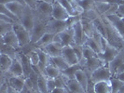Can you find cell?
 I'll return each instance as SVG.
<instances>
[{"label": "cell", "instance_id": "6", "mask_svg": "<svg viewBox=\"0 0 124 93\" xmlns=\"http://www.w3.org/2000/svg\"><path fill=\"white\" fill-rule=\"evenodd\" d=\"M46 25L47 21L36 18L35 25L31 33V44H35L37 42L46 34Z\"/></svg>", "mask_w": 124, "mask_h": 93}, {"label": "cell", "instance_id": "41", "mask_svg": "<svg viewBox=\"0 0 124 93\" xmlns=\"http://www.w3.org/2000/svg\"><path fill=\"white\" fill-rule=\"evenodd\" d=\"M54 80H55L56 87H59V88H67L66 83H65V81L63 80V78H62V76L61 74L58 77H56Z\"/></svg>", "mask_w": 124, "mask_h": 93}, {"label": "cell", "instance_id": "18", "mask_svg": "<svg viewBox=\"0 0 124 93\" xmlns=\"http://www.w3.org/2000/svg\"><path fill=\"white\" fill-rule=\"evenodd\" d=\"M62 56L64 58V60H65L66 62L69 64V66L75 65V64H78V57L76 55L73 48L70 47V46L63 47Z\"/></svg>", "mask_w": 124, "mask_h": 93}, {"label": "cell", "instance_id": "54", "mask_svg": "<svg viewBox=\"0 0 124 93\" xmlns=\"http://www.w3.org/2000/svg\"><path fill=\"white\" fill-rule=\"evenodd\" d=\"M118 93H124V84L121 86V87L119 88V90L118 91Z\"/></svg>", "mask_w": 124, "mask_h": 93}, {"label": "cell", "instance_id": "5", "mask_svg": "<svg viewBox=\"0 0 124 93\" xmlns=\"http://www.w3.org/2000/svg\"><path fill=\"white\" fill-rule=\"evenodd\" d=\"M67 28L68 27H67L66 21H59L55 19H51L47 22L46 33L52 34V35H59L60 33L66 30Z\"/></svg>", "mask_w": 124, "mask_h": 93}, {"label": "cell", "instance_id": "46", "mask_svg": "<svg viewBox=\"0 0 124 93\" xmlns=\"http://www.w3.org/2000/svg\"><path fill=\"white\" fill-rule=\"evenodd\" d=\"M15 2H18V3H22V4H24V1L23 0H0V4H8V3H15Z\"/></svg>", "mask_w": 124, "mask_h": 93}, {"label": "cell", "instance_id": "15", "mask_svg": "<svg viewBox=\"0 0 124 93\" xmlns=\"http://www.w3.org/2000/svg\"><path fill=\"white\" fill-rule=\"evenodd\" d=\"M106 18L114 26V28L118 32V34L123 37L124 36V18L119 17L117 14L110 15V16H106Z\"/></svg>", "mask_w": 124, "mask_h": 93}, {"label": "cell", "instance_id": "12", "mask_svg": "<svg viewBox=\"0 0 124 93\" xmlns=\"http://www.w3.org/2000/svg\"><path fill=\"white\" fill-rule=\"evenodd\" d=\"M74 29V36H75V43L76 45H80L83 46L84 44L86 43L88 39V36H86V34L83 31L82 25H81L80 21H78L76 24L73 26Z\"/></svg>", "mask_w": 124, "mask_h": 93}, {"label": "cell", "instance_id": "52", "mask_svg": "<svg viewBox=\"0 0 124 93\" xmlns=\"http://www.w3.org/2000/svg\"><path fill=\"white\" fill-rule=\"evenodd\" d=\"M38 1H40V2H45V3H48V4H53L54 2H55V0H38Z\"/></svg>", "mask_w": 124, "mask_h": 93}, {"label": "cell", "instance_id": "9", "mask_svg": "<svg viewBox=\"0 0 124 93\" xmlns=\"http://www.w3.org/2000/svg\"><path fill=\"white\" fill-rule=\"evenodd\" d=\"M63 47H64V46L62 45V42L54 40L53 42H51V43L49 44V45L45 46L41 50H43L44 51H45L48 55H50L51 58H55V57H58V56H62Z\"/></svg>", "mask_w": 124, "mask_h": 93}, {"label": "cell", "instance_id": "59", "mask_svg": "<svg viewBox=\"0 0 124 93\" xmlns=\"http://www.w3.org/2000/svg\"><path fill=\"white\" fill-rule=\"evenodd\" d=\"M55 1H58V0H55Z\"/></svg>", "mask_w": 124, "mask_h": 93}, {"label": "cell", "instance_id": "57", "mask_svg": "<svg viewBox=\"0 0 124 93\" xmlns=\"http://www.w3.org/2000/svg\"><path fill=\"white\" fill-rule=\"evenodd\" d=\"M119 1H120L121 3H123V2H124V0H119Z\"/></svg>", "mask_w": 124, "mask_h": 93}, {"label": "cell", "instance_id": "2", "mask_svg": "<svg viewBox=\"0 0 124 93\" xmlns=\"http://www.w3.org/2000/svg\"><path fill=\"white\" fill-rule=\"evenodd\" d=\"M34 12L36 18L48 22L50 20L52 19V5L39 1V4L34 10Z\"/></svg>", "mask_w": 124, "mask_h": 93}, {"label": "cell", "instance_id": "33", "mask_svg": "<svg viewBox=\"0 0 124 93\" xmlns=\"http://www.w3.org/2000/svg\"><path fill=\"white\" fill-rule=\"evenodd\" d=\"M0 14H4V15H6L8 17H9L10 19H12L16 23H21L20 19H19L14 13L11 12V11L6 7V5H4V4H0Z\"/></svg>", "mask_w": 124, "mask_h": 93}, {"label": "cell", "instance_id": "55", "mask_svg": "<svg viewBox=\"0 0 124 93\" xmlns=\"http://www.w3.org/2000/svg\"><path fill=\"white\" fill-rule=\"evenodd\" d=\"M31 93H40L39 91H37V90H36V89H33V91H32Z\"/></svg>", "mask_w": 124, "mask_h": 93}, {"label": "cell", "instance_id": "22", "mask_svg": "<svg viewBox=\"0 0 124 93\" xmlns=\"http://www.w3.org/2000/svg\"><path fill=\"white\" fill-rule=\"evenodd\" d=\"M75 78L79 82V84L83 87V88L87 91L89 83H90V77L87 74V73L83 69H79V70L77 71V73L75 74Z\"/></svg>", "mask_w": 124, "mask_h": 93}, {"label": "cell", "instance_id": "10", "mask_svg": "<svg viewBox=\"0 0 124 93\" xmlns=\"http://www.w3.org/2000/svg\"><path fill=\"white\" fill-rule=\"evenodd\" d=\"M119 51L120 50H118L117 48H115L114 46H112L111 44H109L106 41V48H105L104 52L101 53V54H98V57L100 59H102L103 61H105L108 64L111 61H113L116 58V56L119 53Z\"/></svg>", "mask_w": 124, "mask_h": 93}, {"label": "cell", "instance_id": "53", "mask_svg": "<svg viewBox=\"0 0 124 93\" xmlns=\"http://www.w3.org/2000/svg\"><path fill=\"white\" fill-rule=\"evenodd\" d=\"M67 1H68L69 3H70V4H71V5H72L73 7H75L76 5H77V4H78V3L77 2V0H67Z\"/></svg>", "mask_w": 124, "mask_h": 93}, {"label": "cell", "instance_id": "29", "mask_svg": "<svg viewBox=\"0 0 124 93\" xmlns=\"http://www.w3.org/2000/svg\"><path fill=\"white\" fill-rule=\"evenodd\" d=\"M72 48H73L75 53H76V55H77L78 59V64H79L81 67H82V69H83L85 63L87 62V59L84 57V54H83V46L76 45V44H75Z\"/></svg>", "mask_w": 124, "mask_h": 93}, {"label": "cell", "instance_id": "38", "mask_svg": "<svg viewBox=\"0 0 124 93\" xmlns=\"http://www.w3.org/2000/svg\"><path fill=\"white\" fill-rule=\"evenodd\" d=\"M83 54L84 57L86 59H91V58H94V57H97L98 54L94 51L93 50H92L90 47H88L86 45H83Z\"/></svg>", "mask_w": 124, "mask_h": 93}, {"label": "cell", "instance_id": "56", "mask_svg": "<svg viewBox=\"0 0 124 93\" xmlns=\"http://www.w3.org/2000/svg\"><path fill=\"white\" fill-rule=\"evenodd\" d=\"M83 1H84V0H77L78 3H81V2H83Z\"/></svg>", "mask_w": 124, "mask_h": 93}, {"label": "cell", "instance_id": "39", "mask_svg": "<svg viewBox=\"0 0 124 93\" xmlns=\"http://www.w3.org/2000/svg\"><path fill=\"white\" fill-rule=\"evenodd\" d=\"M58 2H59V3L65 8V9H66V11L69 13L70 16H75L74 7L72 6L67 0H58Z\"/></svg>", "mask_w": 124, "mask_h": 93}, {"label": "cell", "instance_id": "49", "mask_svg": "<svg viewBox=\"0 0 124 93\" xmlns=\"http://www.w3.org/2000/svg\"><path fill=\"white\" fill-rule=\"evenodd\" d=\"M51 93H69V90L67 88H59V87H56Z\"/></svg>", "mask_w": 124, "mask_h": 93}, {"label": "cell", "instance_id": "25", "mask_svg": "<svg viewBox=\"0 0 124 93\" xmlns=\"http://www.w3.org/2000/svg\"><path fill=\"white\" fill-rule=\"evenodd\" d=\"M56 35H52V34H49V33H46L43 36L41 37L37 42H36L35 44H31L34 48H38V49H42L45 46L49 45L51 42L54 41V38H55Z\"/></svg>", "mask_w": 124, "mask_h": 93}, {"label": "cell", "instance_id": "42", "mask_svg": "<svg viewBox=\"0 0 124 93\" xmlns=\"http://www.w3.org/2000/svg\"><path fill=\"white\" fill-rule=\"evenodd\" d=\"M47 88H48V92L51 93L56 88L55 80L52 78H47Z\"/></svg>", "mask_w": 124, "mask_h": 93}, {"label": "cell", "instance_id": "37", "mask_svg": "<svg viewBox=\"0 0 124 93\" xmlns=\"http://www.w3.org/2000/svg\"><path fill=\"white\" fill-rule=\"evenodd\" d=\"M111 84H112V89H113V93H118L119 90V88L121 87V86L124 84V82L121 80H119L117 77H111Z\"/></svg>", "mask_w": 124, "mask_h": 93}, {"label": "cell", "instance_id": "8", "mask_svg": "<svg viewBox=\"0 0 124 93\" xmlns=\"http://www.w3.org/2000/svg\"><path fill=\"white\" fill-rule=\"evenodd\" d=\"M104 65H108V64L97 56V57H94V58L88 59L85 65H84V67H83V70L87 73V74L90 77L94 71H96L99 67L104 66Z\"/></svg>", "mask_w": 124, "mask_h": 93}, {"label": "cell", "instance_id": "4", "mask_svg": "<svg viewBox=\"0 0 124 93\" xmlns=\"http://www.w3.org/2000/svg\"><path fill=\"white\" fill-rule=\"evenodd\" d=\"M13 31L15 32L18 37L21 47H25L31 43V34L24 28L22 23H15L13 24Z\"/></svg>", "mask_w": 124, "mask_h": 93}, {"label": "cell", "instance_id": "11", "mask_svg": "<svg viewBox=\"0 0 124 93\" xmlns=\"http://www.w3.org/2000/svg\"><path fill=\"white\" fill-rule=\"evenodd\" d=\"M69 17V13L58 1H55L52 4V19L59 21H67Z\"/></svg>", "mask_w": 124, "mask_h": 93}, {"label": "cell", "instance_id": "1", "mask_svg": "<svg viewBox=\"0 0 124 93\" xmlns=\"http://www.w3.org/2000/svg\"><path fill=\"white\" fill-rule=\"evenodd\" d=\"M105 19L106 23V40L109 44L117 48L118 50H123L124 49V40L122 36L118 34V32L114 28V26L108 21L106 16L102 15Z\"/></svg>", "mask_w": 124, "mask_h": 93}, {"label": "cell", "instance_id": "44", "mask_svg": "<svg viewBox=\"0 0 124 93\" xmlns=\"http://www.w3.org/2000/svg\"><path fill=\"white\" fill-rule=\"evenodd\" d=\"M0 21H5V22L11 23V24H15L16 23L12 19H10L9 17H8V16L4 15V14H0Z\"/></svg>", "mask_w": 124, "mask_h": 93}, {"label": "cell", "instance_id": "32", "mask_svg": "<svg viewBox=\"0 0 124 93\" xmlns=\"http://www.w3.org/2000/svg\"><path fill=\"white\" fill-rule=\"evenodd\" d=\"M25 55L27 56V58L29 59L32 66H34V67H37V66H38V64H39V62H40V59H39L38 53H37L34 49L32 50H30L29 52H27Z\"/></svg>", "mask_w": 124, "mask_h": 93}, {"label": "cell", "instance_id": "7", "mask_svg": "<svg viewBox=\"0 0 124 93\" xmlns=\"http://www.w3.org/2000/svg\"><path fill=\"white\" fill-rule=\"evenodd\" d=\"M36 21V16L34 10L30 8L28 6L25 7V9L23 11V14L21 18V23L24 26V28L29 32L30 34L32 33V30L34 28Z\"/></svg>", "mask_w": 124, "mask_h": 93}, {"label": "cell", "instance_id": "16", "mask_svg": "<svg viewBox=\"0 0 124 93\" xmlns=\"http://www.w3.org/2000/svg\"><path fill=\"white\" fill-rule=\"evenodd\" d=\"M8 74L13 75V76H21V77H24V71H23V67L22 64V61L20 58V54H19L18 50V57L13 60L12 65L10 66V68L8 70Z\"/></svg>", "mask_w": 124, "mask_h": 93}, {"label": "cell", "instance_id": "26", "mask_svg": "<svg viewBox=\"0 0 124 93\" xmlns=\"http://www.w3.org/2000/svg\"><path fill=\"white\" fill-rule=\"evenodd\" d=\"M66 87L69 91H72L75 93H87V91L83 88V87L79 84V82L77 80L76 78L73 79H69Z\"/></svg>", "mask_w": 124, "mask_h": 93}, {"label": "cell", "instance_id": "27", "mask_svg": "<svg viewBox=\"0 0 124 93\" xmlns=\"http://www.w3.org/2000/svg\"><path fill=\"white\" fill-rule=\"evenodd\" d=\"M0 52L1 54H4L8 57H10L11 59L15 60L18 57V50L14 49L11 46H8L6 44L1 43V48H0Z\"/></svg>", "mask_w": 124, "mask_h": 93}, {"label": "cell", "instance_id": "43", "mask_svg": "<svg viewBox=\"0 0 124 93\" xmlns=\"http://www.w3.org/2000/svg\"><path fill=\"white\" fill-rule=\"evenodd\" d=\"M26 6H28L30 8H32L33 10H35L37 7L38 4H39V1L38 0H23Z\"/></svg>", "mask_w": 124, "mask_h": 93}, {"label": "cell", "instance_id": "40", "mask_svg": "<svg viewBox=\"0 0 124 93\" xmlns=\"http://www.w3.org/2000/svg\"><path fill=\"white\" fill-rule=\"evenodd\" d=\"M84 45H86L88 47H90L92 50H93L97 54H100L101 53V51H100L99 48H98V46H97V44L94 42V40H93L92 37H88L87 41H86V43L84 44Z\"/></svg>", "mask_w": 124, "mask_h": 93}, {"label": "cell", "instance_id": "13", "mask_svg": "<svg viewBox=\"0 0 124 93\" xmlns=\"http://www.w3.org/2000/svg\"><path fill=\"white\" fill-rule=\"evenodd\" d=\"M7 82L11 87H13L19 92H21L24 87L25 78L21 77V76H13L8 74V72H7Z\"/></svg>", "mask_w": 124, "mask_h": 93}, {"label": "cell", "instance_id": "30", "mask_svg": "<svg viewBox=\"0 0 124 93\" xmlns=\"http://www.w3.org/2000/svg\"><path fill=\"white\" fill-rule=\"evenodd\" d=\"M61 71L60 69H58L55 65L52 63V62H50V63L46 67V76L48 78H52L55 79L56 77H58L61 74Z\"/></svg>", "mask_w": 124, "mask_h": 93}, {"label": "cell", "instance_id": "45", "mask_svg": "<svg viewBox=\"0 0 124 93\" xmlns=\"http://www.w3.org/2000/svg\"><path fill=\"white\" fill-rule=\"evenodd\" d=\"M117 15H118V16L121 17V18H124V2L118 5Z\"/></svg>", "mask_w": 124, "mask_h": 93}, {"label": "cell", "instance_id": "24", "mask_svg": "<svg viewBox=\"0 0 124 93\" xmlns=\"http://www.w3.org/2000/svg\"><path fill=\"white\" fill-rule=\"evenodd\" d=\"M113 3H109L106 0H94V7L95 10L100 15H106V13L109 10Z\"/></svg>", "mask_w": 124, "mask_h": 93}, {"label": "cell", "instance_id": "48", "mask_svg": "<svg viewBox=\"0 0 124 93\" xmlns=\"http://www.w3.org/2000/svg\"><path fill=\"white\" fill-rule=\"evenodd\" d=\"M0 93H8V82L0 87Z\"/></svg>", "mask_w": 124, "mask_h": 93}, {"label": "cell", "instance_id": "21", "mask_svg": "<svg viewBox=\"0 0 124 93\" xmlns=\"http://www.w3.org/2000/svg\"><path fill=\"white\" fill-rule=\"evenodd\" d=\"M122 63H124V49L123 50H120L119 53L116 56V58L108 63V68H109L110 72H111L112 77H113V75L115 74L117 68L119 65H121Z\"/></svg>", "mask_w": 124, "mask_h": 93}, {"label": "cell", "instance_id": "50", "mask_svg": "<svg viewBox=\"0 0 124 93\" xmlns=\"http://www.w3.org/2000/svg\"><path fill=\"white\" fill-rule=\"evenodd\" d=\"M87 93H94V90H93V83H92L91 81H90V83H89Z\"/></svg>", "mask_w": 124, "mask_h": 93}, {"label": "cell", "instance_id": "19", "mask_svg": "<svg viewBox=\"0 0 124 93\" xmlns=\"http://www.w3.org/2000/svg\"><path fill=\"white\" fill-rule=\"evenodd\" d=\"M80 22L82 28H83V31L86 34V36L88 37H93L94 33L96 32V27H95L94 22L90 19L82 18V17L80 19Z\"/></svg>", "mask_w": 124, "mask_h": 93}, {"label": "cell", "instance_id": "31", "mask_svg": "<svg viewBox=\"0 0 124 93\" xmlns=\"http://www.w3.org/2000/svg\"><path fill=\"white\" fill-rule=\"evenodd\" d=\"M51 62L57 68L60 69L61 72L64 71L65 69H67L69 67V64L66 62V61L64 60V58L62 56H58L55 58H51Z\"/></svg>", "mask_w": 124, "mask_h": 93}, {"label": "cell", "instance_id": "23", "mask_svg": "<svg viewBox=\"0 0 124 93\" xmlns=\"http://www.w3.org/2000/svg\"><path fill=\"white\" fill-rule=\"evenodd\" d=\"M6 7L11 11L12 13H14L21 21V18L23 14V11L25 9V7L26 5L24 4H22V3H18V2H15V3H8L6 4Z\"/></svg>", "mask_w": 124, "mask_h": 93}, {"label": "cell", "instance_id": "14", "mask_svg": "<svg viewBox=\"0 0 124 93\" xmlns=\"http://www.w3.org/2000/svg\"><path fill=\"white\" fill-rule=\"evenodd\" d=\"M58 36H59L62 45L64 47H67V46L73 47L75 44H76L75 43V36H74V29H73V27L67 28L66 30H64L63 32L60 33Z\"/></svg>", "mask_w": 124, "mask_h": 93}, {"label": "cell", "instance_id": "35", "mask_svg": "<svg viewBox=\"0 0 124 93\" xmlns=\"http://www.w3.org/2000/svg\"><path fill=\"white\" fill-rule=\"evenodd\" d=\"M38 91L40 93H49L47 88V77L38 73Z\"/></svg>", "mask_w": 124, "mask_h": 93}, {"label": "cell", "instance_id": "17", "mask_svg": "<svg viewBox=\"0 0 124 93\" xmlns=\"http://www.w3.org/2000/svg\"><path fill=\"white\" fill-rule=\"evenodd\" d=\"M1 43L6 44V45H8V46H11V47H13L16 50H19V49L22 48L18 37H17V36H16V34H15L14 31L8 33L4 36H1Z\"/></svg>", "mask_w": 124, "mask_h": 93}, {"label": "cell", "instance_id": "58", "mask_svg": "<svg viewBox=\"0 0 124 93\" xmlns=\"http://www.w3.org/2000/svg\"><path fill=\"white\" fill-rule=\"evenodd\" d=\"M69 93H75V92H72V91H69Z\"/></svg>", "mask_w": 124, "mask_h": 93}, {"label": "cell", "instance_id": "3", "mask_svg": "<svg viewBox=\"0 0 124 93\" xmlns=\"http://www.w3.org/2000/svg\"><path fill=\"white\" fill-rule=\"evenodd\" d=\"M112 74L108 68V65H104L93 72L92 75L90 76V81L93 84H96V83L103 82V81L110 80Z\"/></svg>", "mask_w": 124, "mask_h": 93}, {"label": "cell", "instance_id": "28", "mask_svg": "<svg viewBox=\"0 0 124 93\" xmlns=\"http://www.w3.org/2000/svg\"><path fill=\"white\" fill-rule=\"evenodd\" d=\"M13 59L4 54H0V71L8 72L10 66L12 65Z\"/></svg>", "mask_w": 124, "mask_h": 93}, {"label": "cell", "instance_id": "20", "mask_svg": "<svg viewBox=\"0 0 124 93\" xmlns=\"http://www.w3.org/2000/svg\"><path fill=\"white\" fill-rule=\"evenodd\" d=\"M94 93H113L111 81H103L96 84H93Z\"/></svg>", "mask_w": 124, "mask_h": 93}, {"label": "cell", "instance_id": "36", "mask_svg": "<svg viewBox=\"0 0 124 93\" xmlns=\"http://www.w3.org/2000/svg\"><path fill=\"white\" fill-rule=\"evenodd\" d=\"M13 31V24L5 21H0V34L1 36H4L8 33Z\"/></svg>", "mask_w": 124, "mask_h": 93}, {"label": "cell", "instance_id": "47", "mask_svg": "<svg viewBox=\"0 0 124 93\" xmlns=\"http://www.w3.org/2000/svg\"><path fill=\"white\" fill-rule=\"evenodd\" d=\"M122 73H124V63H122L121 65H119L118 68H117L116 72H115V74H114V75H113V77H114V76H117V75L119 74H122Z\"/></svg>", "mask_w": 124, "mask_h": 93}, {"label": "cell", "instance_id": "34", "mask_svg": "<svg viewBox=\"0 0 124 93\" xmlns=\"http://www.w3.org/2000/svg\"><path fill=\"white\" fill-rule=\"evenodd\" d=\"M79 69H82V67L78 63V64L69 66L68 68L65 69L64 71H62V73L64 74V75H66V76L68 77V79H73V78H75V74L77 73V71L79 70Z\"/></svg>", "mask_w": 124, "mask_h": 93}, {"label": "cell", "instance_id": "51", "mask_svg": "<svg viewBox=\"0 0 124 93\" xmlns=\"http://www.w3.org/2000/svg\"><path fill=\"white\" fill-rule=\"evenodd\" d=\"M114 77H117V78H118L119 80H121L122 82H124V73H122V74H118L117 76H114Z\"/></svg>", "mask_w": 124, "mask_h": 93}]
</instances>
